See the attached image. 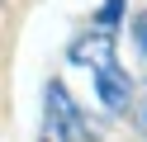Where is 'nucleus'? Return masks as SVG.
I'll return each mask as SVG.
<instances>
[{"instance_id": "obj_1", "label": "nucleus", "mask_w": 147, "mask_h": 142, "mask_svg": "<svg viewBox=\"0 0 147 142\" xmlns=\"http://www.w3.org/2000/svg\"><path fill=\"white\" fill-rule=\"evenodd\" d=\"M43 133H48V142H86L90 137L76 95H71L62 81L43 85Z\"/></svg>"}, {"instance_id": "obj_2", "label": "nucleus", "mask_w": 147, "mask_h": 142, "mask_svg": "<svg viewBox=\"0 0 147 142\" xmlns=\"http://www.w3.org/2000/svg\"><path fill=\"white\" fill-rule=\"evenodd\" d=\"M95 95H100V104L105 109H114V114H123L128 104H133V76L119 66V57H109V62H100L95 71Z\"/></svg>"}, {"instance_id": "obj_3", "label": "nucleus", "mask_w": 147, "mask_h": 142, "mask_svg": "<svg viewBox=\"0 0 147 142\" xmlns=\"http://www.w3.org/2000/svg\"><path fill=\"white\" fill-rule=\"evenodd\" d=\"M109 57H114V33H109V28H95V24H90V33H81L76 43L67 47V62L71 66H90V71H95L100 62H109Z\"/></svg>"}, {"instance_id": "obj_4", "label": "nucleus", "mask_w": 147, "mask_h": 142, "mask_svg": "<svg viewBox=\"0 0 147 142\" xmlns=\"http://www.w3.org/2000/svg\"><path fill=\"white\" fill-rule=\"evenodd\" d=\"M123 5H128V0H100V9H95V19H90V24L114 33V28H119V19H123Z\"/></svg>"}, {"instance_id": "obj_5", "label": "nucleus", "mask_w": 147, "mask_h": 142, "mask_svg": "<svg viewBox=\"0 0 147 142\" xmlns=\"http://www.w3.org/2000/svg\"><path fill=\"white\" fill-rule=\"evenodd\" d=\"M133 43H138V52H142V62H147V9L133 19Z\"/></svg>"}, {"instance_id": "obj_6", "label": "nucleus", "mask_w": 147, "mask_h": 142, "mask_svg": "<svg viewBox=\"0 0 147 142\" xmlns=\"http://www.w3.org/2000/svg\"><path fill=\"white\" fill-rule=\"evenodd\" d=\"M142 133H147V104H142Z\"/></svg>"}]
</instances>
